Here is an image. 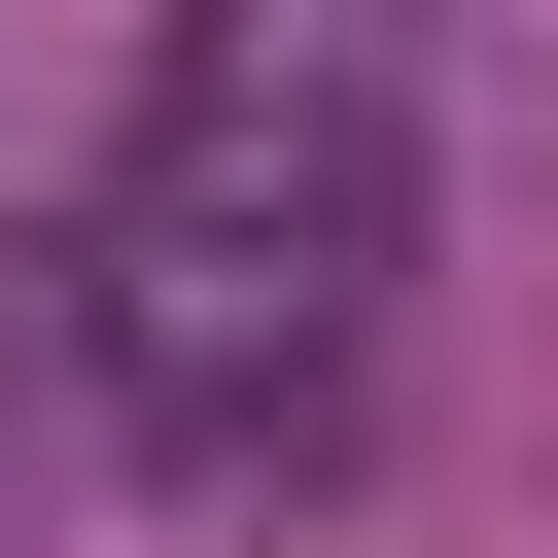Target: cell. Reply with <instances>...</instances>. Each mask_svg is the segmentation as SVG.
I'll use <instances>...</instances> for the list:
<instances>
[{
    "label": "cell",
    "instance_id": "6da1fadb",
    "mask_svg": "<svg viewBox=\"0 0 558 558\" xmlns=\"http://www.w3.org/2000/svg\"><path fill=\"white\" fill-rule=\"evenodd\" d=\"M418 314V70L384 0H174L70 174V384L140 488H314Z\"/></svg>",
    "mask_w": 558,
    "mask_h": 558
}]
</instances>
